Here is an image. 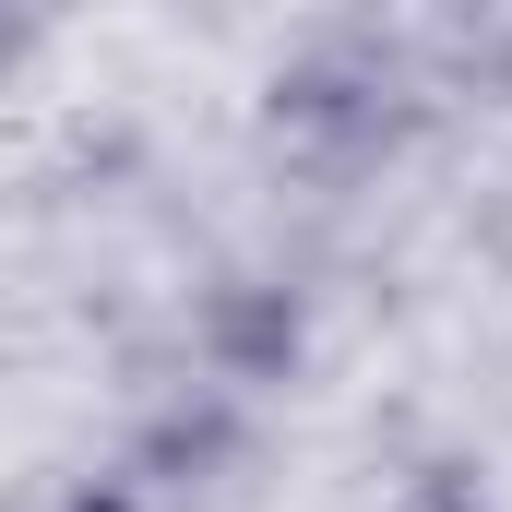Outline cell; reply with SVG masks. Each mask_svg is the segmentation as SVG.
<instances>
[{"mask_svg":"<svg viewBox=\"0 0 512 512\" xmlns=\"http://www.w3.org/2000/svg\"><path fill=\"white\" fill-rule=\"evenodd\" d=\"M405 72H393L382 36H322L286 84H274V131H382Z\"/></svg>","mask_w":512,"mask_h":512,"instance_id":"6da1fadb","label":"cell"},{"mask_svg":"<svg viewBox=\"0 0 512 512\" xmlns=\"http://www.w3.org/2000/svg\"><path fill=\"white\" fill-rule=\"evenodd\" d=\"M72 512H155V477H143V465H120V477H96Z\"/></svg>","mask_w":512,"mask_h":512,"instance_id":"7a4b0ae2","label":"cell"},{"mask_svg":"<svg viewBox=\"0 0 512 512\" xmlns=\"http://www.w3.org/2000/svg\"><path fill=\"white\" fill-rule=\"evenodd\" d=\"M405 512H489V501H477L465 477H417V489H405Z\"/></svg>","mask_w":512,"mask_h":512,"instance_id":"3957f363","label":"cell"}]
</instances>
